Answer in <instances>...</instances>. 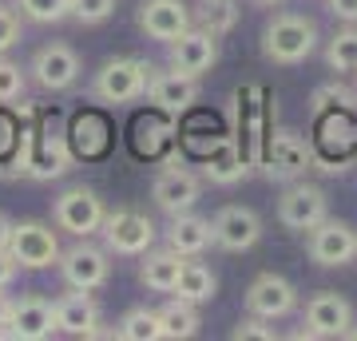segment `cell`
<instances>
[{
    "instance_id": "cell-2",
    "label": "cell",
    "mask_w": 357,
    "mask_h": 341,
    "mask_svg": "<svg viewBox=\"0 0 357 341\" xmlns=\"http://www.w3.org/2000/svg\"><path fill=\"white\" fill-rule=\"evenodd\" d=\"M147 79H151V63L135 60V56H119V60H107L91 79V96L100 103H131L147 96Z\"/></svg>"
},
{
    "instance_id": "cell-5",
    "label": "cell",
    "mask_w": 357,
    "mask_h": 341,
    "mask_svg": "<svg viewBox=\"0 0 357 341\" xmlns=\"http://www.w3.org/2000/svg\"><path fill=\"white\" fill-rule=\"evenodd\" d=\"M306 250L310 258L326 270H337V266H349L357 258V230L342 218H321L318 227L306 230Z\"/></svg>"
},
{
    "instance_id": "cell-3",
    "label": "cell",
    "mask_w": 357,
    "mask_h": 341,
    "mask_svg": "<svg viewBox=\"0 0 357 341\" xmlns=\"http://www.w3.org/2000/svg\"><path fill=\"white\" fill-rule=\"evenodd\" d=\"M60 278L72 286V290H100L112 278V250L103 246H91L88 238H79L76 246L60 250Z\"/></svg>"
},
{
    "instance_id": "cell-37",
    "label": "cell",
    "mask_w": 357,
    "mask_h": 341,
    "mask_svg": "<svg viewBox=\"0 0 357 341\" xmlns=\"http://www.w3.org/2000/svg\"><path fill=\"white\" fill-rule=\"evenodd\" d=\"M13 321V298H4V290H0V326H8Z\"/></svg>"
},
{
    "instance_id": "cell-6",
    "label": "cell",
    "mask_w": 357,
    "mask_h": 341,
    "mask_svg": "<svg viewBox=\"0 0 357 341\" xmlns=\"http://www.w3.org/2000/svg\"><path fill=\"white\" fill-rule=\"evenodd\" d=\"M103 202L100 195L91 187H72L64 190L60 199H56V206H52V222L60 230H68V234H76V238H91V234H100L103 227Z\"/></svg>"
},
{
    "instance_id": "cell-36",
    "label": "cell",
    "mask_w": 357,
    "mask_h": 341,
    "mask_svg": "<svg viewBox=\"0 0 357 341\" xmlns=\"http://www.w3.org/2000/svg\"><path fill=\"white\" fill-rule=\"evenodd\" d=\"M8 238H13V218L0 211V246H8Z\"/></svg>"
},
{
    "instance_id": "cell-16",
    "label": "cell",
    "mask_w": 357,
    "mask_h": 341,
    "mask_svg": "<svg viewBox=\"0 0 357 341\" xmlns=\"http://www.w3.org/2000/svg\"><path fill=\"white\" fill-rule=\"evenodd\" d=\"M147 96H151V103L163 115H187L195 103H199V79L183 76V72H175V68H171V72H155L151 68Z\"/></svg>"
},
{
    "instance_id": "cell-39",
    "label": "cell",
    "mask_w": 357,
    "mask_h": 341,
    "mask_svg": "<svg viewBox=\"0 0 357 341\" xmlns=\"http://www.w3.org/2000/svg\"><path fill=\"white\" fill-rule=\"evenodd\" d=\"M345 338H349V341H357V329H354V326H349V329H345Z\"/></svg>"
},
{
    "instance_id": "cell-23",
    "label": "cell",
    "mask_w": 357,
    "mask_h": 341,
    "mask_svg": "<svg viewBox=\"0 0 357 341\" xmlns=\"http://www.w3.org/2000/svg\"><path fill=\"white\" fill-rule=\"evenodd\" d=\"M159 326H163V338L167 341H187V338H195V333H199L203 317H199L195 302L175 298V302H167L163 310H159Z\"/></svg>"
},
{
    "instance_id": "cell-22",
    "label": "cell",
    "mask_w": 357,
    "mask_h": 341,
    "mask_svg": "<svg viewBox=\"0 0 357 341\" xmlns=\"http://www.w3.org/2000/svg\"><path fill=\"white\" fill-rule=\"evenodd\" d=\"M175 294L183 298V302H195V305L211 302V298L218 294L215 270H211V266H203V262H195V258H187V262H183V274H178Z\"/></svg>"
},
{
    "instance_id": "cell-19",
    "label": "cell",
    "mask_w": 357,
    "mask_h": 341,
    "mask_svg": "<svg viewBox=\"0 0 357 341\" xmlns=\"http://www.w3.org/2000/svg\"><path fill=\"white\" fill-rule=\"evenodd\" d=\"M56 329L68 338H96L100 333V305L91 290H72L56 302Z\"/></svg>"
},
{
    "instance_id": "cell-8",
    "label": "cell",
    "mask_w": 357,
    "mask_h": 341,
    "mask_svg": "<svg viewBox=\"0 0 357 341\" xmlns=\"http://www.w3.org/2000/svg\"><path fill=\"white\" fill-rule=\"evenodd\" d=\"M8 254L24 270H48L60 262V238L56 230L44 222H13V238H8Z\"/></svg>"
},
{
    "instance_id": "cell-24",
    "label": "cell",
    "mask_w": 357,
    "mask_h": 341,
    "mask_svg": "<svg viewBox=\"0 0 357 341\" xmlns=\"http://www.w3.org/2000/svg\"><path fill=\"white\" fill-rule=\"evenodd\" d=\"M206 175H211V183H222V187H230V183H238L246 175L243 155H238V147L230 139H218L211 147V155H206Z\"/></svg>"
},
{
    "instance_id": "cell-4",
    "label": "cell",
    "mask_w": 357,
    "mask_h": 341,
    "mask_svg": "<svg viewBox=\"0 0 357 341\" xmlns=\"http://www.w3.org/2000/svg\"><path fill=\"white\" fill-rule=\"evenodd\" d=\"M103 242L112 254H123V258H143V254L155 246V222L139 211H112L103 215V227H100Z\"/></svg>"
},
{
    "instance_id": "cell-28",
    "label": "cell",
    "mask_w": 357,
    "mask_h": 341,
    "mask_svg": "<svg viewBox=\"0 0 357 341\" xmlns=\"http://www.w3.org/2000/svg\"><path fill=\"white\" fill-rule=\"evenodd\" d=\"M16 8L36 24H60L72 16V0H16Z\"/></svg>"
},
{
    "instance_id": "cell-14",
    "label": "cell",
    "mask_w": 357,
    "mask_h": 341,
    "mask_svg": "<svg viewBox=\"0 0 357 341\" xmlns=\"http://www.w3.org/2000/svg\"><path fill=\"white\" fill-rule=\"evenodd\" d=\"M211 227H215V246L230 254H243L250 250L258 238H262V218L250 211V206H222L215 218H211Z\"/></svg>"
},
{
    "instance_id": "cell-31",
    "label": "cell",
    "mask_w": 357,
    "mask_h": 341,
    "mask_svg": "<svg viewBox=\"0 0 357 341\" xmlns=\"http://www.w3.org/2000/svg\"><path fill=\"white\" fill-rule=\"evenodd\" d=\"M115 13V0H72V20L79 24H103Z\"/></svg>"
},
{
    "instance_id": "cell-25",
    "label": "cell",
    "mask_w": 357,
    "mask_h": 341,
    "mask_svg": "<svg viewBox=\"0 0 357 341\" xmlns=\"http://www.w3.org/2000/svg\"><path fill=\"white\" fill-rule=\"evenodd\" d=\"M115 338L123 341H159L163 338V326H159V310H147V305H135L119 317L115 326Z\"/></svg>"
},
{
    "instance_id": "cell-35",
    "label": "cell",
    "mask_w": 357,
    "mask_h": 341,
    "mask_svg": "<svg viewBox=\"0 0 357 341\" xmlns=\"http://www.w3.org/2000/svg\"><path fill=\"white\" fill-rule=\"evenodd\" d=\"M330 13L345 24H357V0H330Z\"/></svg>"
},
{
    "instance_id": "cell-13",
    "label": "cell",
    "mask_w": 357,
    "mask_h": 341,
    "mask_svg": "<svg viewBox=\"0 0 357 341\" xmlns=\"http://www.w3.org/2000/svg\"><path fill=\"white\" fill-rule=\"evenodd\" d=\"M171 48V68L183 72V76H206L218 60V36L215 32H206V28H187L178 40L167 44Z\"/></svg>"
},
{
    "instance_id": "cell-11",
    "label": "cell",
    "mask_w": 357,
    "mask_h": 341,
    "mask_svg": "<svg viewBox=\"0 0 357 341\" xmlns=\"http://www.w3.org/2000/svg\"><path fill=\"white\" fill-rule=\"evenodd\" d=\"M32 79H36L44 91H68L79 79L84 63H79V52L68 48V44H44V48L32 56Z\"/></svg>"
},
{
    "instance_id": "cell-34",
    "label": "cell",
    "mask_w": 357,
    "mask_h": 341,
    "mask_svg": "<svg viewBox=\"0 0 357 341\" xmlns=\"http://www.w3.org/2000/svg\"><path fill=\"white\" fill-rule=\"evenodd\" d=\"M16 270H20V262L8 254V246H0V290H8L16 282Z\"/></svg>"
},
{
    "instance_id": "cell-27",
    "label": "cell",
    "mask_w": 357,
    "mask_h": 341,
    "mask_svg": "<svg viewBox=\"0 0 357 341\" xmlns=\"http://www.w3.org/2000/svg\"><path fill=\"white\" fill-rule=\"evenodd\" d=\"M238 16H243L238 0H206V4H203V28H206V32H215V36L234 32Z\"/></svg>"
},
{
    "instance_id": "cell-18",
    "label": "cell",
    "mask_w": 357,
    "mask_h": 341,
    "mask_svg": "<svg viewBox=\"0 0 357 341\" xmlns=\"http://www.w3.org/2000/svg\"><path fill=\"white\" fill-rule=\"evenodd\" d=\"M13 338L16 341H44L52 333H60L56 329V302L48 298H40V294H28L20 302H13Z\"/></svg>"
},
{
    "instance_id": "cell-26",
    "label": "cell",
    "mask_w": 357,
    "mask_h": 341,
    "mask_svg": "<svg viewBox=\"0 0 357 341\" xmlns=\"http://www.w3.org/2000/svg\"><path fill=\"white\" fill-rule=\"evenodd\" d=\"M326 63H330L333 72H357V24L342 28L326 44Z\"/></svg>"
},
{
    "instance_id": "cell-33",
    "label": "cell",
    "mask_w": 357,
    "mask_h": 341,
    "mask_svg": "<svg viewBox=\"0 0 357 341\" xmlns=\"http://www.w3.org/2000/svg\"><path fill=\"white\" fill-rule=\"evenodd\" d=\"M20 36H24L20 16H16L8 4H0V56H4L8 48H16V44H20Z\"/></svg>"
},
{
    "instance_id": "cell-1",
    "label": "cell",
    "mask_w": 357,
    "mask_h": 341,
    "mask_svg": "<svg viewBox=\"0 0 357 341\" xmlns=\"http://www.w3.org/2000/svg\"><path fill=\"white\" fill-rule=\"evenodd\" d=\"M314 48H318V24L310 16L278 13L262 28V52L274 63H302Z\"/></svg>"
},
{
    "instance_id": "cell-9",
    "label": "cell",
    "mask_w": 357,
    "mask_h": 341,
    "mask_svg": "<svg viewBox=\"0 0 357 341\" xmlns=\"http://www.w3.org/2000/svg\"><path fill=\"white\" fill-rule=\"evenodd\" d=\"M151 199H155V206H159L163 215H183V211H191L195 202L203 199V179L195 175L191 167L171 163V167H163V171L155 175Z\"/></svg>"
},
{
    "instance_id": "cell-29",
    "label": "cell",
    "mask_w": 357,
    "mask_h": 341,
    "mask_svg": "<svg viewBox=\"0 0 357 341\" xmlns=\"http://www.w3.org/2000/svg\"><path fill=\"white\" fill-rule=\"evenodd\" d=\"M24 88H28L24 68L0 56V103H16L20 96H24Z\"/></svg>"
},
{
    "instance_id": "cell-32",
    "label": "cell",
    "mask_w": 357,
    "mask_h": 341,
    "mask_svg": "<svg viewBox=\"0 0 357 341\" xmlns=\"http://www.w3.org/2000/svg\"><path fill=\"white\" fill-rule=\"evenodd\" d=\"M230 338L234 341H274L278 333H274V326H266V317L250 314V317H243L238 326L230 329Z\"/></svg>"
},
{
    "instance_id": "cell-15",
    "label": "cell",
    "mask_w": 357,
    "mask_h": 341,
    "mask_svg": "<svg viewBox=\"0 0 357 341\" xmlns=\"http://www.w3.org/2000/svg\"><path fill=\"white\" fill-rule=\"evenodd\" d=\"M294 305H298V290L282 274H258L246 286V310L266 317V321H278V317L294 314Z\"/></svg>"
},
{
    "instance_id": "cell-30",
    "label": "cell",
    "mask_w": 357,
    "mask_h": 341,
    "mask_svg": "<svg viewBox=\"0 0 357 341\" xmlns=\"http://www.w3.org/2000/svg\"><path fill=\"white\" fill-rule=\"evenodd\" d=\"M357 103L354 91H345V88H318L314 91V112L326 115V112H349Z\"/></svg>"
},
{
    "instance_id": "cell-10",
    "label": "cell",
    "mask_w": 357,
    "mask_h": 341,
    "mask_svg": "<svg viewBox=\"0 0 357 341\" xmlns=\"http://www.w3.org/2000/svg\"><path fill=\"white\" fill-rule=\"evenodd\" d=\"M326 215H330V206H326V190L321 187H314V183H294V187L282 190L278 222L286 230H302V234H306V230L318 227Z\"/></svg>"
},
{
    "instance_id": "cell-20",
    "label": "cell",
    "mask_w": 357,
    "mask_h": 341,
    "mask_svg": "<svg viewBox=\"0 0 357 341\" xmlns=\"http://www.w3.org/2000/svg\"><path fill=\"white\" fill-rule=\"evenodd\" d=\"M211 242H215V227H211V218L191 215V211L171 215V222H167V246H171V250H178L183 258H199Z\"/></svg>"
},
{
    "instance_id": "cell-7",
    "label": "cell",
    "mask_w": 357,
    "mask_h": 341,
    "mask_svg": "<svg viewBox=\"0 0 357 341\" xmlns=\"http://www.w3.org/2000/svg\"><path fill=\"white\" fill-rule=\"evenodd\" d=\"M314 167V151H310V143L298 135V131H274L262 147V171L270 179H282V183H290V179H302Z\"/></svg>"
},
{
    "instance_id": "cell-12",
    "label": "cell",
    "mask_w": 357,
    "mask_h": 341,
    "mask_svg": "<svg viewBox=\"0 0 357 341\" xmlns=\"http://www.w3.org/2000/svg\"><path fill=\"white\" fill-rule=\"evenodd\" d=\"M349 326H354V305L342 294L321 290L306 302V329L298 338H345Z\"/></svg>"
},
{
    "instance_id": "cell-17",
    "label": "cell",
    "mask_w": 357,
    "mask_h": 341,
    "mask_svg": "<svg viewBox=\"0 0 357 341\" xmlns=\"http://www.w3.org/2000/svg\"><path fill=\"white\" fill-rule=\"evenodd\" d=\"M139 28L159 44L178 40L191 28V8L183 0H143L139 4Z\"/></svg>"
},
{
    "instance_id": "cell-38",
    "label": "cell",
    "mask_w": 357,
    "mask_h": 341,
    "mask_svg": "<svg viewBox=\"0 0 357 341\" xmlns=\"http://www.w3.org/2000/svg\"><path fill=\"white\" fill-rule=\"evenodd\" d=\"M255 4H266V8H274V4H286V0H255Z\"/></svg>"
},
{
    "instance_id": "cell-21",
    "label": "cell",
    "mask_w": 357,
    "mask_h": 341,
    "mask_svg": "<svg viewBox=\"0 0 357 341\" xmlns=\"http://www.w3.org/2000/svg\"><path fill=\"white\" fill-rule=\"evenodd\" d=\"M183 254L163 246V250H147L143 254V266H139V282L155 294H175L178 286V274H183Z\"/></svg>"
}]
</instances>
